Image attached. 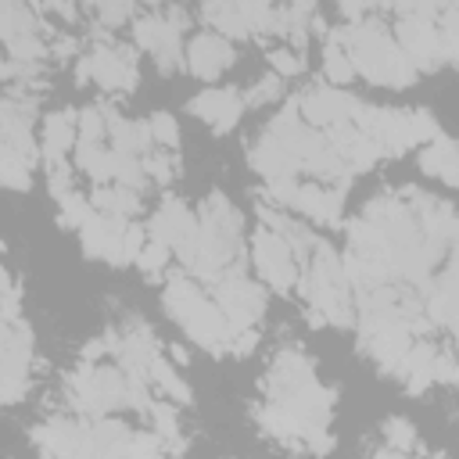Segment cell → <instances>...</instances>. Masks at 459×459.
Here are the masks:
<instances>
[{
  "mask_svg": "<svg viewBox=\"0 0 459 459\" xmlns=\"http://www.w3.org/2000/svg\"><path fill=\"white\" fill-rule=\"evenodd\" d=\"M348 57L355 65V75H362V79H369L377 86L405 90L420 75L412 68V61L402 54L398 39L377 18H362V22L348 25Z\"/></svg>",
  "mask_w": 459,
  "mask_h": 459,
  "instance_id": "obj_1",
  "label": "cell"
},
{
  "mask_svg": "<svg viewBox=\"0 0 459 459\" xmlns=\"http://www.w3.org/2000/svg\"><path fill=\"white\" fill-rule=\"evenodd\" d=\"M29 362H32V330L25 319L4 323L0 330V398L4 405H14L22 394H29Z\"/></svg>",
  "mask_w": 459,
  "mask_h": 459,
  "instance_id": "obj_2",
  "label": "cell"
},
{
  "mask_svg": "<svg viewBox=\"0 0 459 459\" xmlns=\"http://www.w3.org/2000/svg\"><path fill=\"white\" fill-rule=\"evenodd\" d=\"M251 255H255L258 276H262L273 290L290 294V287H298V280H301V276H298V262H294L290 244H287L280 233L258 230V233L251 237Z\"/></svg>",
  "mask_w": 459,
  "mask_h": 459,
  "instance_id": "obj_3",
  "label": "cell"
},
{
  "mask_svg": "<svg viewBox=\"0 0 459 459\" xmlns=\"http://www.w3.org/2000/svg\"><path fill=\"white\" fill-rule=\"evenodd\" d=\"M298 100H301V118H305V126L323 129V133H326L330 126H337V122H351L355 111L362 108L359 97H351V93H344V90H333V86H312V90H305Z\"/></svg>",
  "mask_w": 459,
  "mask_h": 459,
  "instance_id": "obj_4",
  "label": "cell"
},
{
  "mask_svg": "<svg viewBox=\"0 0 459 459\" xmlns=\"http://www.w3.org/2000/svg\"><path fill=\"white\" fill-rule=\"evenodd\" d=\"M93 82L108 93H129L136 86V54L133 47H122L118 39L108 47H93Z\"/></svg>",
  "mask_w": 459,
  "mask_h": 459,
  "instance_id": "obj_5",
  "label": "cell"
},
{
  "mask_svg": "<svg viewBox=\"0 0 459 459\" xmlns=\"http://www.w3.org/2000/svg\"><path fill=\"white\" fill-rule=\"evenodd\" d=\"M244 93H237L233 86H208L197 97H190V115H197L201 122L212 126V133H230L240 115H244Z\"/></svg>",
  "mask_w": 459,
  "mask_h": 459,
  "instance_id": "obj_6",
  "label": "cell"
},
{
  "mask_svg": "<svg viewBox=\"0 0 459 459\" xmlns=\"http://www.w3.org/2000/svg\"><path fill=\"white\" fill-rule=\"evenodd\" d=\"M233 47H230V39L226 36H219V32H197L190 43H186V68H190V75H197L201 82H212V79H219L230 65H233Z\"/></svg>",
  "mask_w": 459,
  "mask_h": 459,
  "instance_id": "obj_7",
  "label": "cell"
},
{
  "mask_svg": "<svg viewBox=\"0 0 459 459\" xmlns=\"http://www.w3.org/2000/svg\"><path fill=\"white\" fill-rule=\"evenodd\" d=\"M194 230H197V215L179 197H161L158 212L147 222V240L165 244V247H179Z\"/></svg>",
  "mask_w": 459,
  "mask_h": 459,
  "instance_id": "obj_8",
  "label": "cell"
},
{
  "mask_svg": "<svg viewBox=\"0 0 459 459\" xmlns=\"http://www.w3.org/2000/svg\"><path fill=\"white\" fill-rule=\"evenodd\" d=\"M312 377H316V373H312L308 355H301L298 348H280L276 359H273V366H269L265 391H269V398H273V394H280V391H290V387L308 384Z\"/></svg>",
  "mask_w": 459,
  "mask_h": 459,
  "instance_id": "obj_9",
  "label": "cell"
},
{
  "mask_svg": "<svg viewBox=\"0 0 459 459\" xmlns=\"http://www.w3.org/2000/svg\"><path fill=\"white\" fill-rule=\"evenodd\" d=\"M247 161H251V169H255L265 183H269V179H287V176L298 172L294 158H290L273 136H265V133L247 143Z\"/></svg>",
  "mask_w": 459,
  "mask_h": 459,
  "instance_id": "obj_10",
  "label": "cell"
},
{
  "mask_svg": "<svg viewBox=\"0 0 459 459\" xmlns=\"http://www.w3.org/2000/svg\"><path fill=\"white\" fill-rule=\"evenodd\" d=\"M75 143H79V111H68V108L50 111V115L43 118V140H39L43 158H47V154L65 158V151L75 147Z\"/></svg>",
  "mask_w": 459,
  "mask_h": 459,
  "instance_id": "obj_11",
  "label": "cell"
},
{
  "mask_svg": "<svg viewBox=\"0 0 459 459\" xmlns=\"http://www.w3.org/2000/svg\"><path fill=\"white\" fill-rule=\"evenodd\" d=\"M90 204H93L97 215H118V219H133V215H140V208H143L140 194H133V190H126V186H118V183L93 186Z\"/></svg>",
  "mask_w": 459,
  "mask_h": 459,
  "instance_id": "obj_12",
  "label": "cell"
},
{
  "mask_svg": "<svg viewBox=\"0 0 459 459\" xmlns=\"http://www.w3.org/2000/svg\"><path fill=\"white\" fill-rule=\"evenodd\" d=\"M197 219H204V222H212L219 233H226L230 240H240V230H244V219H240V212L222 197V194H208L204 201H201V212H197Z\"/></svg>",
  "mask_w": 459,
  "mask_h": 459,
  "instance_id": "obj_13",
  "label": "cell"
},
{
  "mask_svg": "<svg viewBox=\"0 0 459 459\" xmlns=\"http://www.w3.org/2000/svg\"><path fill=\"white\" fill-rule=\"evenodd\" d=\"M201 18L219 36H226V39H247L251 36V29H247V22L240 14V4H204L201 7Z\"/></svg>",
  "mask_w": 459,
  "mask_h": 459,
  "instance_id": "obj_14",
  "label": "cell"
},
{
  "mask_svg": "<svg viewBox=\"0 0 459 459\" xmlns=\"http://www.w3.org/2000/svg\"><path fill=\"white\" fill-rule=\"evenodd\" d=\"M111 183L133 190V194H143L151 186L147 172H143V161L140 158H129V154H115V165H111Z\"/></svg>",
  "mask_w": 459,
  "mask_h": 459,
  "instance_id": "obj_15",
  "label": "cell"
},
{
  "mask_svg": "<svg viewBox=\"0 0 459 459\" xmlns=\"http://www.w3.org/2000/svg\"><path fill=\"white\" fill-rule=\"evenodd\" d=\"M147 416H151V423H154V434L165 441V448L183 452V437H179V420H176V409H172L169 402H154Z\"/></svg>",
  "mask_w": 459,
  "mask_h": 459,
  "instance_id": "obj_16",
  "label": "cell"
},
{
  "mask_svg": "<svg viewBox=\"0 0 459 459\" xmlns=\"http://www.w3.org/2000/svg\"><path fill=\"white\" fill-rule=\"evenodd\" d=\"M93 215H97L93 204H90L79 190H72V194H65V197L57 201V222H61L65 230H82Z\"/></svg>",
  "mask_w": 459,
  "mask_h": 459,
  "instance_id": "obj_17",
  "label": "cell"
},
{
  "mask_svg": "<svg viewBox=\"0 0 459 459\" xmlns=\"http://www.w3.org/2000/svg\"><path fill=\"white\" fill-rule=\"evenodd\" d=\"M151 377H154V384H158V387H161L169 398H176V402H183V405L194 398L190 384H186V380H183V377H179V373H176V369H172V366H169L161 355L151 362Z\"/></svg>",
  "mask_w": 459,
  "mask_h": 459,
  "instance_id": "obj_18",
  "label": "cell"
},
{
  "mask_svg": "<svg viewBox=\"0 0 459 459\" xmlns=\"http://www.w3.org/2000/svg\"><path fill=\"white\" fill-rule=\"evenodd\" d=\"M108 136V108L90 104L79 111V143H104Z\"/></svg>",
  "mask_w": 459,
  "mask_h": 459,
  "instance_id": "obj_19",
  "label": "cell"
},
{
  "mask_svg": "<svg viewBox=\"0 0 459 459\" xmlns=\"http://www.w3.org/2000/svg\"><path fill=\"white\" fill-rule=\"evenodd\" d=\"M43 172H47V190L54 201H61L65 194H72V165L57 154H47L43 158Z\"/></svg>",
  "mask_w": 459,
  "mask_h": 459,
  "instance_id": "obj_20",
  "label": "cell"
},
{
  "mask_svg": "<svg viewBox=\"0 0 459 459\" xmlns=\"http://www.w3.org/2000/svg\"><path fill=\"white\" fill-rule=\"evenodd\" d=\"M32 161H25V158H14V154H4L0 158V179H4V186L7 190H29L32 186Z\"/></svg>",
  "mask_w": 459,
  "mask_h": 459,
  "instance_id": "obj_21",
  "label": "cell"
},
{
  "mask_svg": "<svg viewBox=\"0 0 459 459\" xmlns=\"http://www.w3.org/2000/svg\"><path fill=\"white\" fill-rule=\"evenodd\" d=\"M140 161H143V172H147L151 183H158V186H169V183H172V176H176V158H172V151H154V154H147V158H140Z\"/></svg>",
  "mask_w": 459,
  "mask_h": 459,
  "instance_id": "obj_22",
  "label": "cell"
},
{
  "mask_svg": "<svg viewBox=\"0 0 459 459\" xmlns=\"http://www.w3.org/2000/svg\"><path fill=\"white\" fill-rule=\"evenodd\" d=\"M384 437H387V448H398L405 455L416 448V427L409 420H402V416H391L384 423Z\"/></svg>",
  "mask_w": 459,
  "mask_h": 459,
  "instance_id": "obj_23",
  "label": "cell"
},
{
  "mask_svg": "<svg viewBox=\"0 0 459 459\" xmlns=\"http://www.w3.org/2000/svg\"><path fill=\"white\" fill-rule=\"evenodd\" d=\"M280 93H283V79H280L276 72H269V75H262V79L244 93V104H247V108H262V104L276 100Z\"/></svg>",
  "mask_w": 459,
  "mask_h": 459,
  "instance_id": "obj_24",
  "label": "cell"
},
{
  "mask_svg": "<svg viewBox=\"0 0 459 459\" xmlns=\"http://www.w3.org/2000/svg\"><path fill=\"white\" fill-rule=\"evenodd\" d=\"M151 133H154V143L161 151H176V143H179V122L169 111H154L151 115Z\"/></svg>",
  "mask_w": 459,
  "mask_h": 459,
  "instance_id": "obj_25",
  "label": "cell"
},
{
  "mask_svg": "<svg viewBox=\"0 0 459 459\" xmlns=\"http://www.w3.org/2000/svg\"><path fill=\"white\" fill-rule=\"evenodd\" d=\"M269 68L280 75V79H290V75H301L305 72V54L290 50V47H280L269 54Z\"/></svg>",
  "mask_w": 459,
  "mask_h": 459,
  "instance_id": "obj_26",
  "label": "cell"
},
{
  "mask_svg": "<svg viewBox=\"0 0 459 459\" xmlns=\"http://www.w3.org/2000/svg\"><path fill=\"white\" fill-rule=\"evenodd\" d=\"M169 255H172V247H165V244H154V240H147V247H143V255L136 258V265H140V269H143V273H147L151 280H158V276L165 273V265L172 262Z\"/></svg>",
  "mask_w": 459,
  "mask_h": 459,
  "instance_id": "obj_27",
  "label": "cell"
},
{
  "mask_svg": "<svg viewBox=\"0 0 459 459\" xmlns=\"http://www.w3.org/2000/svg\"><path fill=\"white\" fill-rule=\"evenodd\" d=\"M161 452H165V441L158 434H143V430H136L126 448L129 459H161Z\"/></svg>",
  "mask_w": 459,
  "mask_h": 459,
  "instance_id": "obj_28",
  "label": "cell"
},
{
  "mask_svg": "<svg viewBox=\"0 0 459 459\" xmlns=\"http://www.w3.org/2000/svg\"><path fill=\"white\" fill-rule=\"evenodd\" d=\"M93 14H97V25L115 29V25L129 22V18H136V7H133V4H97Z\"/></svg>",
  "mask_w": 459,
  "mask_h": 459,
  "instance_id": "obj_29",
  "label": "cell"
},
{
  "mask_svg": "<svg viewBox=\"0 0 459 459\" xmlns=\"http://www.w3.org/2000/svg\"><path fill=\"white\" fill-rule=\"evenodd\" d=\"M18 298H22V290L14 283V273L4 269V323H18L22 319L18 316Z\"/></svg>",
  "mask_w": 459,
  "mask_h": 459,
  "instance_id": "obj_30",
  "label": "cell"
},
{
  "mask_svg": "<svg viewBox=\"0 0 459 459\" xmlns=\"http://www.w3.org/2000/svg\"><path fill=\"white\" fill-rule=\"evenodd\" d=\"M122 244H126V262H136V258L143 255V247H147V226L129 222V230H126Z\"/></svg>",
  "mask_w": 459,
  "mask_h": 459,
  "instance_id": "obj_31",
  "label": "cell"
},
{
  "mask_svg": "<svg viewBox=\"0 0 459 459\" xmlns=\"http://www.w3.org/2000/svg\"><path fill=\"white\" fill-rule=\"evenodd\" d=\"M455 366H459V362H455L448 351H437L434 362H430V373H434V380H452V377H455Z\"/></svg>",
  "mask_w": 459,
  "mask_h": 459,
  "instance_id": "obj_32",
  "label": "cell"
},
{
  "mask_svg": "<svg viewBox=\"0 0 459 459\" xmlns=\"http://www.w3.org/2000/svg\"><path fill=\"white\" fill-rule=\"evenodd\" d=\"M255 344H258V330H244V333H237V337H233L230 355L244 359V355H251V351H255Z\"/></svg>",
  "mask_w": 459,
  "mask_h": 459,
  "instance_id": "obj_33",
  "label": "cell"
},
{
  "mask_svg": "<svg viewBox=\"0 0 459 459\" xmlns=\"http://www.w3.org/2000/svg\"><path fill=\"white\" fill-rule=\"evenodd\" d=\"M75 82H79V86L93 82V57H90V54H79V57H75Z\"/></svg>",
  "mask_w": 459,
  "mask_h": 459,
  "instance_id": "obj_34",
  "label": "cell"
},
{
  "mask_svg": "<svg viewBox=\"0 0 459 459\" xmlns=\"http://www.w3.org/2000/svg\"><path fill=\"white\" fill-rule=\"evenodd\" d=\"M79 50V39L75 36H57L54 43H50V54H57V57H72Z\"/></svg>",
  "mask_w": 459,
  "mask_h": 459,
  "instance_id": "obj_35",
  "label": "cell"
},
{
  "mask_svg": "<svg viewBox=\"0 0 459 459\" xmlns=\"http://www.w3.org/2000/svg\"><path fill=\"white\" fill-rule=\"evenodd\" d=\"M437 179H445V183L459 186V143H455V151H452V158H448V165L441 169V176H437Z\"/></svg>",
  "mask_w": 459,
  "mask_h": 459,
  "instance_id": "obj_36",
  "label": "cell"
},
{
  "mask_svg": "<svg viewBox=\"0 0 459 459\" xmlns=\"http://www.w3.org/2000/svg\"><path fill=\"white\" fill-rule=\"evenodd\" d=\"M373 459H405V452H398V448H377Z\"/></svg>",
  "mask_w": 459,
  "mask_h": 459,
  "instance_id": "obj_37",
  "label": "cell"
},
{
  "mask_svg": "<svg viewBox=\"0 0 459 459\" xmlns=\"http://www.w3.org/2000/svg\"><path fill=\"white\" fill-rule=\"evenodd\" d=\"M169 351H172V359H176V362H179V366H183V362H186V359H190V355H186V348H183V344H172V348H169Z\"/></svg>",
  "mask_w": 459,
  "mask_h": 459,
  "instance_id": "obj_38",
  "label": "cell"
}]
</instances>
